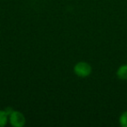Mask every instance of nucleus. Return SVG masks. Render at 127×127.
Instances as JSON below:
<instances>
[{"mask_svg": "<svg viewBox=\"0 0 127 127\" xmlns=\"http://www.w3.org/2000/svg\"><path fill=\"white\" fill-rule=\"evenodd\" d=\"M92 66L86 62H79L74 66V72L81 78H86L92 73Z\"/></svg>", "mask_w": 127, "mask_h": 127, "instance_id": "obj_1", "label": "nucleus"}, {"mask_svg": "<svg viewBox=\"0 0 127 127\" xmlns=\"http://www.w3.org/2000/svg\"><path fill=\"white\" fill-rule=\"evenodd\" d=\"M10 123L14 127H23L25 125V118L20 111H12L9 114Z\"/></svg>", "mask_w": 127, "mask_h": 127, "instance_id": "obj_2", "label": "nucleus"}, {"mask_svg": "<svg viewBox=\"0 0 127 127\" xmlns=\"http://www.w3.org/2000/svg\"><path fill=\"white\" fill-rule=\"evenodd\" d=\"M117 76L121 80H127V64L121 65L117 71Z\"/></svg>", "mask_w": 127, "mask_h": 127, "instance_id": "obj_3", "label": "nucleus"}, {"mask_svg": "<svg viewBox=\"0 0 127 127\" xmlns=\"http://www.w3.org/2000/svg\"><path fill=\"white\" fill-rule=\"evenodd\" d=\"M8 121V113L6 111L0 110V127H4L7 124Z\"/></svg>", "mask_w": 127, "mask_h": 127, "instance_id": "obj_4", "label": "nucleus"}, {"mask_svg": "<svg viewBox=\"0 0 127 127\" xmlns=\"http://www.w3.org/2000/svg\"><path fill=\"white\" fill-rule=\"evenodd\" d=\"M119 124L122 127H127V111H124L119 118Z\"/></svg>", "mask_w": 127, "mask_h": 127, "instance_id": "obj_5", "label": "nucleus"}]
</instances>
